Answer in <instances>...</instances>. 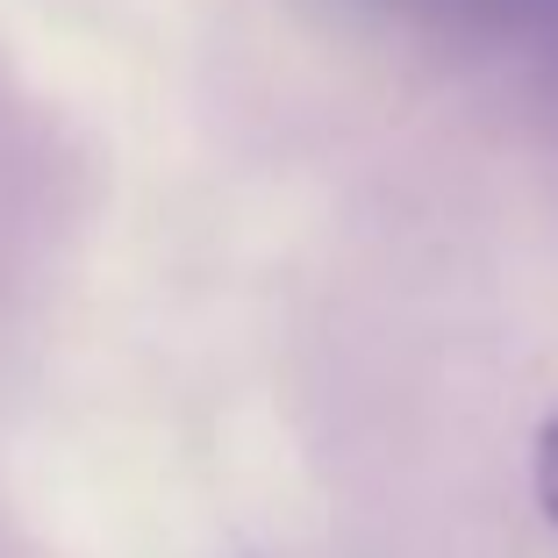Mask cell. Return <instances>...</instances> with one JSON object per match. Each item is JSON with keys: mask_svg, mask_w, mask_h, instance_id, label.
<instances>
[{"mask_svg": "<svg viewBox=\"0 0 558 558\" xmlns=\"http://www.w3.org/2000/svg\"><path fill=\"white\" fill-rule=\"evenodd\" d=\"M537 501H544V523L558 530V415L544 423V437H537Z\"/></svg>", "mask_w": 558, "mask_h": 558, "instance_id": "cell-1", "label": "cell"}]
</instances>
